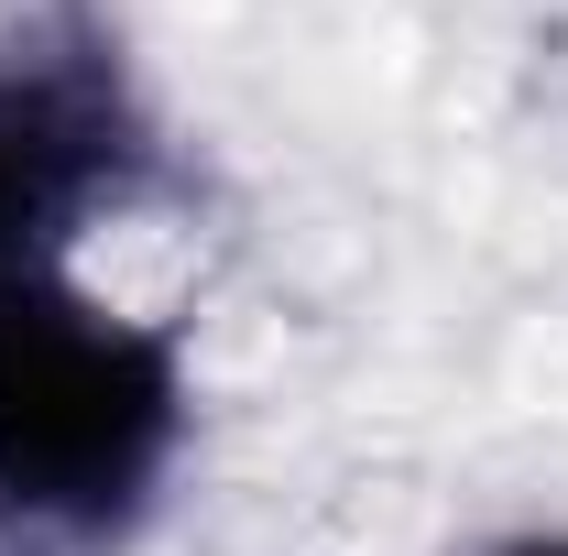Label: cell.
Segmentation results:
<instances>
[{"instance_id": "6da1fadb", "label": "cell", "mask_w": 568, "mask_h": 556, "mask_svg": "<svg viewBox=\"0 0 568 556\" xmlns=\"http://www.w3.org/2000/svg\"><path fill=\"white\" fill-rule=\"evenodd\" d=\"M175 349L88 306L55 262L0 274V524L110 535L175 459Z\"/></svg>"}, {"instance_id": "7a4b0ae2", "label": "cell", "mask_w": 568, "mask_h": 556, "mask_svg": "<svg viewBox=\"0 0 568 556\" xmlns=\"http://www.w3.org/2000/svg\"><path fill=\"white\" fill-rule=\"evenodd\" d=\"M142 164V121L110 33L77 0L0 22V274H44L55 240Z\"/></svg>"}, {"instance_id": "3957f363", "label": "cell", "mask_w": 568, "mask_h": 556, "mask_svg": "<svg viewBox=\"0 0 568 556\" xmlns=\"http://www.w3.org/2000/svg\"><path fill=\"white\" fill-rule=\"evenodd\" d=\"M503 556H568V546H503Z\"/></svg>"}]
</instances>
